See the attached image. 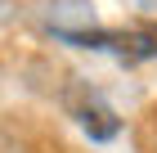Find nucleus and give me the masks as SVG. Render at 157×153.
Instances as JSON below:
<instances>
[{"instance_id":"f257e3e1","label":"nucleus","mask_w":157,"mask_h":153,"mask_svg":"<svg viewBox=\"0 0 157 153\" xmlns=\"http://www.w3.org/2000/svg\"><path fill=\"white\" fill-rule=\"evenodd\" d=\"M72 117L81 122V126L90 131L94 140H108V135H117V117H112V108L103 104L99 95H90L85 104H76V99H72Z\"/></svg>"},{"instance_id":"f03ea898","label":"nucleus","mask_w":157,"mask_h":153,"mask_svg":"<svg viewBox=\"0 0 157 153\" xmlns=\"http://www.w3.org/2000/svg\"><path fill=\"white\" fill-rule=\"evenodd\" d=\"M108 45H117L126 59H157V23L130 27V32H121V36H108Z\"/></svg>"}]
</instances>
